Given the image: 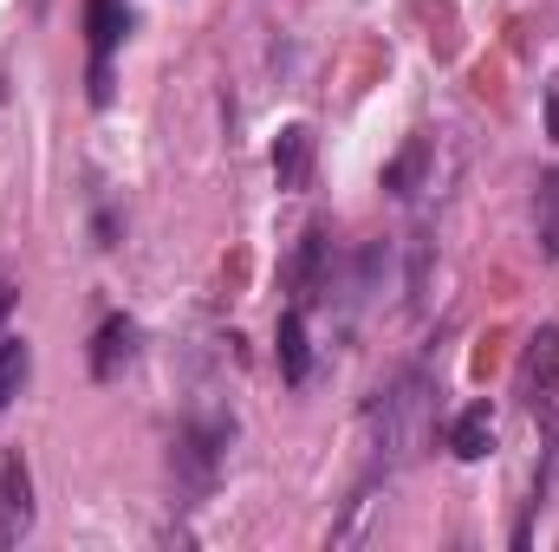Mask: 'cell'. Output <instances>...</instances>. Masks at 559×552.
Listing matches in <instances>:
<instances>
[{"instance_id": "obj_1", "label": "cell", "mask_w": 559, "mask_h": 552, "mask_svg": "<svg viewBox=\"0 0 559 552\" xmlns=\"http://www.w3.org/2000/svg\"><path fill=\"white\" fill-rule=\"evenodd\" d=\"M429 397H436V384H429L423 364L397 371V377L378 391V404H371V455H378L384 475L404 468V461L417 455V442L429 435Z\"/></svg>"}, {"instance_id": "obj_2", "label": "cell", "mask_w": 559, "mask_h": 552, "mask_svg": "<svg viewBox=\"0 0 559 552\" xmlns=\"http://www.w3.org/2000/svg\"><path fill=\"white\" fill-rule=\"evenodd\" d=\"M228 435H235V416H222V410H195L182 429H176V455H169V468H176V488L189 494V507H195V494L215 488L222 455H228Z\"/></svg>"}, {"instance_id": "obj_3", "label": "cell", "mask_w": 559, "mask_h": 552, "mask_svg": "<svg viewBox=\"0 0 559 552\" xmlns=\"http://www.w3.org/2000/svg\"><path fill=\"white\" fill-rule=\"evenodd\" d=\"M514 391L534 416L559 422V325H540L521 351V371H514Z\"/></svg>"}, {"instance_id": "obj_4", "label": "cell", "mask_w": 559, "mask_h": 552, "mask_svg": "<svg viewBox=\"0 0 559 552\" xmlns=\"http://www.w3.org/2000/svg\"><path fill=\"white\" fill-rule=\"evenodd\" d=\"M131 33V7L124 0H85V46H92V105L111 98V52Z\"/></svg>"}, {"instance_id": "obj_5", "label": "cell", "mask_w": 559, "mask_h": 552, "mask_svg": "<svg viewBox=\"0 0 559 552\" xmlns=\"http://www.w3.org/2000/svg\"><path fill=\"white\" fill-rule=\"evenodd\" d=\"M26 533H33V475H26V455L7 448L0 455V547H13Z\"/></svg>"}, {"instance_id": "obj_6", "label": "cell", "mask_w": 559, "mask_h": 552, "mask_svg": "<svg viewBox=\"0 0 559 552\" xmlns=\"http://www.w3.org/2000/svg\"><path fill=\"white\" fill-rule=\"evenodd\" d=\"M325 261H332V235H325V228H306L299 248H293V261H286V292H293V305H312V299H319Z\"/></svg>"}, {"instance_id": "obj_7", "label": "cell", "mask_w": 559, "mask_h": 552, "mask_svg": "<svg viewBox=\"0 0 559 552\" xmlns=\"http://www.w3.org/2000/svg\"><path fill=\"white\" fill-rule=\"evenodd\" d=\"M138 358V319H124V312H111L105 325H98V338H92V377L98 384H111V377H124V364Z\"/></svg>"}, {"instance_id": "obj_8", "label": "cell", "mask_w": 559, "mask_h": 552, "mask_svg": "<svg viewBox=\"0 0 559 552\" xmlns=\"http://www.w3.org/2000/svg\"><path fill=\"white\" fill-rule=\"evenodd\" d=\"M274 351H280V377H286V384H306V371H312V345H306V305H286V312H280Z\"/></svg>"}, {"instance_id": "obj_9", "label": "cell", "mask_w": 559, "mask_h": 552, "mask_svg": "<svg viewBox=\"0 0 559 552\" xmlns=\"http://www.w3.org/2000/svg\"><path fill=\"white\" fill-rule=\"evenodd\" d=\"M449 448L455 461H481L495 448V404H468V410L449 422Z\"/></svg>"}, {"instance_id": "obj_10", "label": "cell", "mask_w": 559, "mask_h": 552, "mask_svg": "<svg viewBox=\"0 0 559 552\" xmlns=\"http://www.w3.org/2000/svg\"><path fill=\"white\" fill-rule=\"evenodd\" d=\"M306 176H312V131L306 124H286L274 143V182L280 189H306Z\"/></svg>"}, {"instance_id": "obj_11", "label": "cell", "mask_w": 559, "mask_h": 552, "mask_svg": "<svg viewBox=\"0 0 559 552\" xmlns=\"http://www.w3.org/2000/svg\"><path fill=\"white\" fill-rule=\"evenodd\" d=\"M423 169H429V137H411L391 163H384V189H391L397 202H411L423 189Z\"/></svg>"}, {"instance_id": "obj_12", "label": "cell", "mask_w": 559, "mask_h": 552, "mask_svg": "<svg viewBox=\"0 0 559 552\" xmlns=\"http://www.w3.org/2000/svg\"><path fill=\"white\" fill-rule=\"evenodd\" d=\"M534 235H540V254L559 261V169L540 176V195H534Z\"/></svg>"}, {"instance_id": "obj_13", "label": "cell", "mask_w": 559, "mask_h": 552, "mask_svg": "<svg viewBox=\"0 0 559 552\" xmlns=\"http://www.w3.org/2000/svg\"><path fill=\"white\" fill-rule=\"evenodd\" d=\"M26 371H33V351H26V338H0V410L20 397Z\"/></svg>"}, {"instance_id": "obj_14", "label": "cell", "mask_w": 559, "mask_h": 552, "mask_svg": "<svg viewBox=\"0 0 559 552\" xmlns=\"http://www.w3.org/2000/svg\"><path fill=\"white\" fill-rule=\"evenodd\" d=\"M13 299H20V292H13V286H0V325H7V312H13Z\"/></svg>"}, {"instance_id": "obj_15", "label": "cell", "mask_w": 559, "mask_h": 552, "mask_svg": "<svg viewBox=\"0 0 559 552\" xmlns=\"http://www.w3.org/2000/svg\"><path fill=\"white\" fill-rule=\"evenodd\" d=\"M33 7H46V0H33Z\"/></svg>"}]
</instances>
